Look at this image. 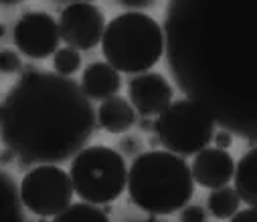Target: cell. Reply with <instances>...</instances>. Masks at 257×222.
<instances>
[{"instance_id": "1", "label": "cell", "mask_w": 257, "mask_h": 222, "mask_svg": "<svg viewBox=\"0 0 257 222\" xmlns=\"http://www.w3.org/2000/svg\"><path fill=\"white\" fill-rule=\"evenodd\" d=\"M95 129V109L81 85L59 73L25 69L0 105V139L31 164L73 158Z\"/></svg>"}, {"instance_id": "2", "label": "cell", "mask_w": 257, "mask_h": 222, "mask_svg": "<svg viewBox=\"0 0 257 222\" xmlns=\"http://www.w3.org/2000/svg\"><path fill=\"white\" fill-rule=\"evenodd\" d=\"M125 188L132 204L146 214L168 216L190 202L195 194V180L182 156L168 150H150L138 154L132 162Z\"/></svg>"}, {"instance_id": "3", "label": "cell", "mask_w": 257, "mask_h": 222, "mask_svg": "<svg viewBox=\"0 0 257 222\" xmlns=\"http://www.w3.org/2000/svg\"><path fill=\"white\" fill-rule=\"evenodd\" d=\"M101 53L119 73L150 71L164 55L162 27L146 13L127 11L105 25L101 35Z\"/></svg>"}, {"instance_id": "4", "label": "cell", "mask_w": 257, "mask_h": 222, "mask_svg": "<svg viewBox=\"0 0 257 222\" xmlns=\"http://www.w3.org/2000/svg\"><path fill=\"white\" fill-rule=\"evenodd\" d=\"M73 192L91 204L115 202L125 190L127 168L123 156L107 145H89L71 158Z\"/></svg>"}, {"instance_id": "5", "label": "cell", "mask_w": 257, "mask_h": 222, "mask_svg": "<svg viewBox=\"0 0 257 222\" xmlns=\"http://www.w3.org/2000/svg\"><path fill=\"white\" fill-rule=\"evenodd\" d=\"M154 131L168 152L195 156L213 141L215 115L199 99H178L156 115Z\"/></svg>"}, {"instance_id": "6", "label": "cell", "mask_w": 257, "mask_h": 222, "mask_svg": "<svg viewBox=\"0 0 257 222\" xmlns=\"http://www.w3.org/2000/svg\"><path fill=\"white\" fill-rule=\"evenodd\" d=\"M19 194L29 212L41 218H53L71 204L75 192L65 170L55 164H41L25 174Z\"/></svg>"}, {"instance_id": "7", "label": "cell", "mask_w": 257, "mask_h": 222, "mask_svg": "<svg viewBox=\"0 0 257 222\" xmlns=\"http://www.w3.org/2000/svg\"><path fill=\"white\" fill-rule=\"evenodd\" d=\"M57 27L67 47H73L77 51H89L95 49L101 41L105 17L101 9L91 3H73L61 11Z\"/></svg>"}, {"instance_id": "8", "label": "cell", "mask_w": 257, "mask_h": 222, "mask_svg": "<svg viewBox=\"0 0 257 222\" xmlns=\"http://www.w3.org/2000/svg\"><path fill=\"white\" fill-rule=\"evenodd\" d=\"M13 41L17 49L29 59H47L59 49V27L49 13L31 11L25 13L15 25Z\"/></svg>"}, {"instance_id": "9", "label": "cell", "mask_w": 257, "mask_h": 222, "mask_svg": "<svg viewBox=\"0 0 257 222\" xmlns=\"http://www.w3.org/2000/svg\"><path fill=\"white\" fill-rule=\"evenodd\" d=\"M127 97L140 115L156 117L172 103L174 93L164 75L154 71H144L136 73L127 83Z\"/></svg>"}, {"instance_id": "10", "label": "cell", "mask_w": 257, "mask_h": 222, "mask_svg": "<svg viewBox=\"0 0 257 222\" xmlns=\"http://www.w3.org/2000/svg\"><path fill=\"white\" fill-rule=\"evenodd\" d=\"M235 170V160L229 150L223 147H203L195 154L190 166V176L199 186L213 190L231 182Z\"/></svg>"}, {"instance_id": "11", "label": "cell", "mask_w": 257, "mask_h": 222, "mask_svg": "<svg viewBox=\"0 0 257 222\" xmlns=\"http://www.w3.org/2000/svg\"><path fill=\"white\" fill-rule=\"evenodd\" d=\"M79 85L89 99L103 101V99L119 93L121 77H119V71H115L109 63L95 61L83 69V77H81Z\"/></svg>"}, {"instance_id": "12", "label": "cell", "mask_w": 257, "mask_h": 222, "mask_svg": "<svg viewBox=\"0 0 257 222\" xmlns=\"http://www.w3.org/2000/svg\"><path fill=\"white\" fill-rule=\"evenodd\" d=\"M95 115L99 119V125L107 133H125L136 125V109L127 99L117 95L103 99Z\"/></svg>"}, {"instance_id": "13", "label": "cell", "mask_w": 257, "mask_h": 222, "mask_svg": "<svg viewBox=\"0 0 257 222\" xmlns=\"http://www.w3.org/2000/svg\"><path fill=\"white\" fill-rule=\"evenodd\" d=\"M231 180L235 182L233 188L239 194L241 202H245L247 206H255L257 204V152H255V147L245 152L241 160L235 164Z\"/></svg>"}, {"instance_id": "14", "label": "cell", "mask_w": 257, "mask_h": 222, "mask_svg": "<svg viewBox=\"0 0 257 222\" xmlns=\"http://www.w3.org/2000/svg\"><path fill=\"white\" fill-rule=\"evenodd\" d=\"M19 186L11 174L0 170V222H21L25 220Z\"/></svg>"}, {"instance_id": "15", "label": "cell", "mask_w": 257, "mask_h": 222, "mask_svg": "<svg viewBox=\"0 0 257 222\" xmlns=\"http://www.w3.org/2000/svg\"><path fill=\"white\" fill-rule=\"evenodd\" d=\"M207 206H209V212L219 218V220H229L241 206V198L239 194L235 192L233 186L225 184V186H219V188H213L209 198H207Z\"/></svg>"}, {"instance_id": "16", "label": "cell", "mask_w": 257, "mask_h": 222, "mask_svg": "<svg viewBox=\"0 0 257 222\" xmlns=\"http://www.w3.org/2000/svg\"><path fill=\"white\" fill-rule=\"evenodd\" d=\"M53 218L57 222H105V220H109V214H105L99 204L81 200V202L69 204L65 210H61Z\"/></svg>"}, {"instance_id": "17", "label": "cell", "mask_w": 257, "mask_h": 222, "mask_svg": "<svg viewBox=\"0 0 257 222\" xmlns=\"http://www.w3.org/2000/svg\"><path fill=\"white\" fill-rule=\"evenodd\" d=\"M53 69L63 77H71L81 69V53L73 47L57 49L53 53Z\"/></svg>"}, {"instance_id": "18", "label": "cell", "mask_w": 257, "mask_h": 222, "mask_svg": "<svg viewBox=\"0 0 257 222\" xmlns=\"http://www.w3.org/2000/svg\"><path fill=\"white\" fill-rule=\"evenodd\" d=\"M23 71V61L19 53L15 51H0V73L5 75H13V73Z\"/></svg>"}, {"instance_id": "19", "label": "cell", "mask_w": 257, "mask_h": 222, "mask_svg": "<svg viewBox=\"0 0 257 222\" xmlns=\"http://www.w3.org/2000/svg\"><path fill=\"white\" fill-rule=\"evenodd\" d=\"M182 222H205L207 220V210L199 204H184L180 208V216Z\"/></svg>"}, {"instance_id": "20", "label": "cell", "mask_w": 257, "mask_h": 222, "mask_svg": "<svg viewBox=\"0 0 257 222\" xmlns=\"http://www.w3.org/2000/svg\"><path fill=\"white\" fill-rule=\"evenodd\" d=\"M119 150H121V154H125V156H138L140 154V150H142V139L138 137V135H134V133H127V135H123L121 139H119Z\"/></svg>"}, {"instance_id": "21", "label": "cell", "mask_w": 257, "mask_h": 222, "mask_svg": "<svg viewBox=\"0 0 257 222\" xmlns=\"http://www.w3.org/2000/svg\"><path fill=\"white\" fill-rule=\"evenodd\" d=\"M117 5L130 11H146V9L156 7V0H117Z\"/></svg>"}, {"instance_id": "22", "label": "cell", "mask_w": 257, "mask_h": 222, "mask_svg": "<svg viewBox=\"0 0 257 222\" xmlns=\"http://www.w3.org/2000/svg\"><path fill=\"white\" fill-rule=\"evenodd\" d=\"M213 139H215V145L217 147H223V150H229L233 145V135L229 129H219L213 133Z\"/></svg>"}, {"instance_id": "23", "label": "cell", "mask_w": 257, "mask_h": 222, "mask_svg": "<svg viewBox=\"0 0 257 222\" xmlns=\"http://www.w3.org/2000/svg\"><path fill=\"white\" fill-rule=\"evenodd\" d=\"M229 220H235V222H255V220H257L255 206H249L247 210H237Z\"/></svg>"}, {"instance_id": "24", "label": "cell", "mask_w": 257, "mask_h": 222, "mask_svg": "<svg viewBox=\"0 0 257 222\" xmlns=\"http://www.w3.org/2000/svg\"><path fill=\"white\" fill-rule=\"evenodd\" d=\"M15 160H17V154L11 150V147L5 145V147H3V152H0V164H5V166H7V164H13Z\"/></svg>"}, {"instance_id": "25", "label": "cell", "mask_w": 257, "mask_h": 222, "mask_svg": "<svg viewBox=\"0 0 257 222\" xmlns=\"http://www.w3.org/2000/svg\"><path fill=\"white\" fill-rule=\"evenodd\" d=\"M140 129L142 131H154V121L150 117H144L142 115V121H140Z\"/></svg>"}, {"instance_id": "26", "label": "cell", "mask_w": 257, "mask_h": 222, "mask_svg": "<svg viewBox=\"0 0 257 222\" xmlns=\"http://www.w3.org/2000/svg\"><path fill=\"white\" fill-rule=\"evenodd\" d=\"M23 0H0V7H17Z\"/></svg>"}, {"instance_id": "27", "label": "cell", "mask_w": 257, "mask_h": 222, "mask_svg": "<svg viewBox=\"0 0 257 222\" xmlns=\"http://www.w3.org/2000/svg\"><path fill=\"white\" fill-rule=\"evenodd\" d=\"M5 33H7V27H5V25H0V39L5 37Z\"/></svg>"}, {"instance_id": "28", "label": "cell", "mask_w": 257, "mask_h": 222, "mask_svg": "<svg viewBox=\"0 0 257 222\" xmlns=\"http://www.w3.org/2000/svg\"><path fill=\"white\" fill-rule=\"evenodd\" d=\"M63 3H67V0H63Z\"/></svg>"}, {"instance_id": "29", "label": "cell", "mask_w": 257, "mask_h": 222, "mask_svg": "<svg viewBox=\"0 0 257 222\" xmlns=\"http://www.w3.org/2000/svg\"><path fill=\"white\" fill-rule=\"evenodd\" d=\"M87 3H89V0H87Z\"/></svg>"}]
</instances>
